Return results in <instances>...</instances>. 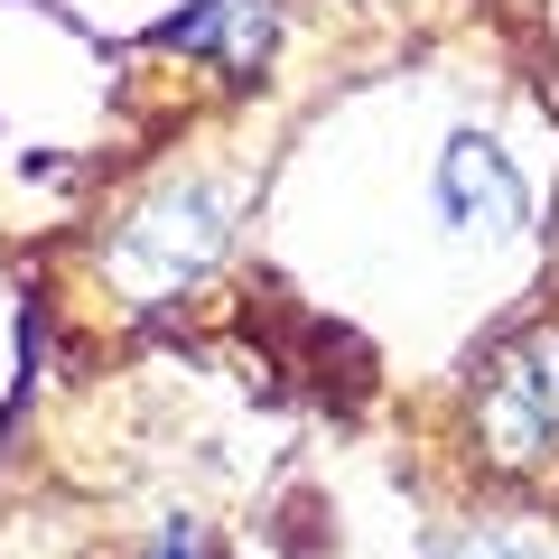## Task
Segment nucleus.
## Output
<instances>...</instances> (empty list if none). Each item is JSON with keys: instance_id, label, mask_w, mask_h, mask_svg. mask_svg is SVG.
Returning <instances> with one entry per match:
<instances>
[{"instance_id": "obj_1", "label": "nucleus", "mask_w": 559, "mask_h": 559, "mask_svg": "<svg viewBox=\"0 0 559 559\" xmlns=\"http://www.w3.org/2000/svg\"><path fill=\"white\" fill-rule=\"evenodd\" d=\"M466 419H476L485 466H540L550 457L559 448V326L503 336L495 355H485V373H476Z\"/></svg>"}, {"instance_id": "obj_2", "label": "nucleus", "mask_w": 559, "mask_h": 559, "mask_svg": "<svg viewBox=\"0 0 559 559\" xmlns=\"http://www.w3.org/2000/svg\"><path fill=\"white\" fill-rule=\"evenodd\" d=\"M224 242H234V197L197 178V187H159L140 205L131 234H121V261L150 289H168V280H197L205 261H224Z\"/></svg>"}, {"instance_id": "obj_3", "label": "nucleus", "mask_w": 559, "mask_h": 559, "mask_svg": "<svg viewBox=\"0 0 559 559\" xmlns=\"http://www.w3.org/2000/svg\"><path fill=\"white\" fill-rule=\"evenodd\" d=\"M429 205L448 234H522V168L485 131H457L429 168Z\"/></svg>"}, {"instance_id": "obj_4", "label": "nucleus", "mask_w": 559, "mask_h": 559, "mask_svg": "<svg viewBox=\"0 0 559 559\" xmlns=\"http://www.w3.org/2000/svg\"><path fill=\"white\" fill-rule=\"evenodd\" d=\"M159 47L205 57V66H224V75H261L271 47H280V0H187L178 20L159 28Z\"/></svg>"}, {"instance_id": "obj_5", "label": "nucleus", "mask_w": 559, "mask_h": 559, "mask_svg": "<svg viewBox=\"0 0 559 559\" xmlns=\"http://www.w3.org/2000/svg\"><path fill=\"white\" fill-rule=\"evenodd\" d=\"M448 559H540L522 532H466V540H448Z\"/></svg>"}, {"instance_id": "obj_6", "label": "nucleus", "mask_w": 559, "mask_h": 559, "mask_svg": "<svg viewBox=\"0 0 559 559\" xmlns=\"http://www.w3.org/2000/svg\"><path fill=\"white\" fill-rule=\"evenodd\" d=\"M150 559H215V540H205V522H159Z\"/></svg>"}]
</instances>
